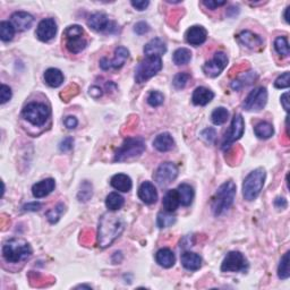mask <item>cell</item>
<instances>
[{"mask_svg": "<svg viewBox=\"0 0 290 290\" xmlns=\"http://www.w3.org/2000/svg\"><path fill=\"white\" fill-rule=\"evenodd\" d=\"M228 117H229L228 110L224 108V107H219V108L213 110V112L211 114V120L215 125L220 126L226 123V121L228 120Z\"/></svg>", "mask_w": 290, "mask_h": 290, "instance_id": "37", "label": "cell"}, {"mask_svg": "<svg viewBox=\"0 0 290 290\" xmlns=\"http://www.w3.org/2000/svg\"><path fill=\"white\" fill-rule=\"evenodd\" d=\"M162 59L161 57L151 56L146 57L139 64L135 71V81L136 83L142 84L153 77L154 75L161 71Z\"/></svg>", "mask_w": 290, "mask_h": 290, "instance_id": "7", "label": "cell"}, {"mask_svg": "<svg viewBox=\"0 0 290 290\" xmlns=\"http://www.w3.org/2000/svg\"><path fill=\"white\" fill-rule=\"evenodd\" d=\"M287 205H288L287 201H286V198H284V197H278L277 200L274 201V207H276L277 209H279V210L286 209V208H287Z\"/></svg>", "mask_w": 290, "mask_h": 290, "instance_id": "54", "label": "cell"}, {"mask_svg": "<svg viewBox=\"0 0 290 290\" xmlns=\"http://www.w3.org/2000/svg\"><path fill=\"white\" fill-rule=\"evenodd\" d=\"M289 10H290V6H288L287 8H286V11H285V20H286V22H287V23H289V18H288Z\"/></svg>", "mask_w": 290, "mask_h": 290, "instance_id": "57", "label": "cell"}, {"mask_svg": "<svg viewBox=\"0 0 290 290\" xmlns=\"http://www.w3.org/2000/svg\"><path fill=\"white\" fill-rule=\"evenodd\" d=\"M110 184H111V186L114 189L119 190V192H123V193L129 192L133 187L131 177L125 174L114 175V176L111 178V181H110Z\"/></svg>", "mask_w": 290, "mask_h": 290, "instance_id": "25", "label": "cell"}, {"mask_svg": "<svg viewBox=\"0 0 290 290\" xmlns=\"http://www.w3.org/2000/svg\"><path fill=\"white\" fill-rule=\"evenodd\" d=\"M278 277L281 280H286L290 277V269H289V252L285 253L284 256L281 257L279 268H278Z\"/></svg>", "mask_w": 290, "mask_h": 290, "instance_id": "39", "label": "cell"}, {"mask_svg": "<svg viewBox=\"0 0 290 290\" xmlns=\"http://www.w3.org/2000/svg\"><path fill=\"white\" fill-rule=\"evenodd\" d=\"M236 190H237V187H236L235 182L232 181L223 182L218 188L212 201V211L215 213V216H221L230 209L232 203H234Z\"/></svg>", "mask_w": 290, "mask_h": 290, "instance_id": "3", "label": "cell"}, {"mask_svg": "<svg viewBox=\"0 0 290 290\" xmlns=\"http://www.w3.org/2000/svg\"><path fill=\"white\" fill-rule=\"evenodd\" d=\"M201 136H202V139H203L205 141V142L212 143L213 141L216 140V136H217L216 129H213V128H207V129H204V131L201 133Z\"/></svg>", "mask_w": 290, "mask_h": 290, "instance_id": "47", "label": "cell"}, {"mask_svg": "<svg viewBox=\"0 0 290 290\" xmlns=\"http://www.w3.org/2000/svg\"><path fill=\"white\" fill-rule=\"evenodd\" d=\"M139 197L145 204H153L158 200V192L151 181H144L139 188Z\"/></svg>", "mask_w": 290, "mask_h": 290, "instance_id": "19", "label": "cell"}, {"mask_svg": "<svg viewBox=\"0 0 290 290\" xmlns=\"http://www.w3.org/2000/svg\"><path fill=\"white\" fill-rule=\"evenodd\" d=\"M72 146H74V139H72V137H66V139H64L59 144V148L62 152L71 151Z\"/></svg>", "mask_w": 290, "mask_h": 290, "instance_id": "48", "label": "cell"}, {"mask_svg": "<svg viewBox=\"0 0 290 290\" xmlns=\"http://www.w3.org/2000/svg\"><path fill=\"white\" fill-rule=\"evenodd\" d=\"M65 212V205L63 203L57 204L55 208L49 210L47 212V219L50 223H57L59 221L60 218H62L63 213Z\"/></svg>", "mask_w": 290, "mask_h": 290, "instance_id": "41", "label": "cell"}, {"mask_svg": "<svg viewBox=\"0 0 290 290\" xmlns=\"http://www.w3.org/2000/svg\"><path fill=\"white\" fill-rule=\"evenodd\" d=\"M190 79V74L188 72H178V74L174 77V87L176 90H182L187 85V83L189 82Z\"/></svg>", "mask_w": 290, "mask_h": 290, "instance_id": "42", "label": "cell"}, {"mask_svg": "<svg viewBox=\"0 0 290 290\" xmlns=\"http://www.w3.org/2000/svg\"><path fill=\"white\" fill-rule=\"evenodd\" d=\"M87 25L97 32L113 33L117 30L116 23L110 21L108 16L102 13H95L91 15L89 20H87Z\"/></svg>", "mask_w": 290, "mask_h": 290, "instance_id": "13", "label": "cell"}, {"mask_svg": "<svg viewBox=\"0 0 290 290\" xmlns=\"http://www.w3.org/2000/svg\"><path fill=\"white\" fill-rule=\"evenodd\" d=\"M124 203V197L119 195L118 193H110L109 195L106 197V207L108 208L110 211H118V210L123 208Z\"/></svg>", "mask_w": 290, "mask_h": 290, "instance_id": "33", "label": "cell"}, {"mask_svg": "<svg viewBox=\"0 0 290 290\" xmlns=\"http://www.w3.org/2000/svg\"><path fill=\"white\" fill-rule=\"evenodd\" d=\"M129 57V51L125 47H118L114 50V57L112 60H109L107 58H102L100 60V67L104 71H109L113 68V70H119L127 62Z\"/></svg>", "mask_w": 290, "mask_h": 290, "instance_id": "14", "label": "cell"}, {"mask_svg": "<svg viewBox=\"0 0 290 290\" xmlns=\"http://www.w3.org/2000/svg\"><path fill=\"white\" fill-rule=\"evenodd\" d=\"M249 269V262L246 257L240 252H230L224 257L222 264H221V271L222 272H245Z\"/></svg>", "mask_w": 290, "mask_h": 290, "instance_id": "8", "label": "cell"}, {"mask_svg": "<svg viewBox=\"0 0 290 290\" xmlns=\"http://www.w3.org/2000/svg\"><path fill=\"white\" fill-rule=\"evenodd\" d=\"M37 39L42 42H49L56 36L57 23L53 18H44L42 20L36 29Z\"/></svg>", "mask_w": 290, "mask_h": 290, "instance_id": "15", "label": "cell"}, {"mask_svg": "<svg viewBox=\"0 0 290 290\" xmlns=\"http://www.w3.org/2000/svg\"><path fill=\"white\" fill-rule=\"evenodd\" d=\"M16 32V29L14 28V25L10 22H1L0 23V37L3 42H8L13 40Z\"/></svg>", "mask_w": 290, "mask_h": 290, "instance_id": "35", "label": "cell"}, {"mask_svg": "<svg viewBox=\"0 0 290 290\" xmlns=\"http://www.w3.org/2000/svg\"><path fill=\"white\" fill-rule=\"evenodd\" d=\"M268 102V91L265 87H257L247 95L243 104V108L247 111H259Z\"/></svg>", "mask_w": 290, "mask_h": 290, "instance_id": "9", "label": "cell"}, {"mask_svg": "<svg viewBox=\"0 0 290 290\" xmlns=\"http://www.w3.org/2000/svg\"><path fill=\"white\" fill-rule=\"evenodd\" d=\"M42 208L41 203L39 202H32V203H28L23 207V210L24 211H39V210Z\"/></svg>", "mask_w": 290, "mask_h": 290, "instance_id": "52", "label": "cell"}, {"mask_svg": "<svg viewBox=\"0 0 290 290\" xmlns=\"http://www.w3.org/2000/svg\"><path fill=\"white\" fill-rule=\"evenodd\" d=\"M176 222V218L173 215H170V212H160L156 218V224L159 228H168L171 227Z\"/></svg>", "mask_w": 290, "mask_h": 290, "instance_id": "40", "label": "cell"}, {"mask_svg": "<svg viewBox=\"0 0 290 290\" xmlns=\"http://www.w3.org/2000/svg\"><path fill=\"white\" fill-rule=\"evenodd\" d=\"M87 41L84 39L83 36H77V37H72V39L66 40V48L67 50L71 53H79L82 52L84 49L86 48Z\"/></svg>", "mask_w": 290, "mask_h": 290, "instance_id": "31", "label": "cell"}, {"mask_svg": "<svg viewBox=\"0 0 290 290\" xmlns=\"http://www.w3.org/2000/svg\"><path fill=\"white\" fill-rule=\"evenodd\" d=\"M274 49L278 52V55H280L281 57H286L289 56V43L288 40L286 36H278L276 41H274Z\"/></svg>", "mask_w": 290, "mask_h": 290, "instance_id": "38", "label": "cell"}, {"mask_svg": "<svg viewBox=\"0 0 290 290\" xmlns=\"http://www.w3.org/2000/svg\"><path fill=\"white\" fill-rule=\"evenodd\" d=\"M257 78V75L255 72H244L243 75H239L238 78H236L234 82H231V89L235 91L242 90L250 84L253 83Z\"/></svg>", "mask_w": 290, "mask_h": 290, "instance_id": "30", "label": "cell"}, {"mask_svg": "<svg viewBox=\"0 0 290 290\" xmlns=\"http://www.w3.org/2000/svg\"><path fill=\"white\" fill-rule=\"evenodd\" d=\"M228 64V57L223 51H218L211 60L204 64L203 72L209 77H217L224 71Z\"/></svg>", "mask_w": 290, "mask_h": 290, "instance_id": "12", "label": "cell"}, {"mask_svg": "<svg viewBox=\"0 0 290 290\" xmlns=\"http://www.w3.org/2000/svg\"><path fill=\"white\" fill-rule=\"evenodd\" d=\"M187 43L190 45H194V47H198V45L203 44L208 39V31L205 30L203 26L201 25H194L192 28L187 30L185 34Z\"/></svg>", "mask_w": 290, "mask_h": 290, "instance_id": "16", "label": "cell"}, {"mask_svg": "<svg viewBox=\"0 0 290 290\" xmlns=\"http://www.w3.org/2000/svg\"><path fill=\"white\" fill-rule=\"evenodd\" d=\"M165 101V97L161 92L159 91H152L147 97V104L151 107H159L163 104Z\"/></svg>", "mask_w": 290, "mask_h": 290, "instance_id": "43", "label": "cell"}, {"mask_svg": "<svg viewBox=\"0 0 290 290\" xmlns=\"http://www.w3.org/2000/svg\"><path fill=\"white\" fill-rule=\"evenodd\" d=\"M254 133L258 139L261 140H268L271 136H273L274 134V129L273 126L270 123H266V121H261L258 123L254 128Z\"/></svg>", "mask_w": 290, "mask_h": 290, "instance_id": "32", "label": "cell"}, {"mask_svg": "<svg viewBox=\"0 0 290 290\" xmlns=\"http://www.w3.org/2000/svg\"><path fill=\"white\" fill-rule=\"evenodd\" d=\"M178 177V168L173 162H163L153 175L155 182L161 187L170 185Z\"/></svg>", "mask_w": 290, "mask_h": 290, "instance_id": "10", "label": "cell"}, {"mask_svg": "<svg viewBox=\"0 0 290 290\" xmlns=\"http://www.w3.org/2000/svg\"><path fill=\"white\" fill-rule=\"evenodd\" d=\"M244 131H245V123H244V118L240 113H236L231 120V125L229 131L224 135V140L222 143V148L227 150L230 145L238 141L243 136Z\"/></svg>", "mask_w": 290, "mask_h": 290, "instance_id": "11", "label": "cell"}, {"mask_svg": "<svg viewBox=\"0 0 290 290\" xmlns=\"http://www.w3.org/2000/svg\"><path fill=\"white\" fill-rule=\"evenodd\" d=\"M181 264L186 270L197 271L202 266V257L193 252H185L181 254Z\"/></svg>", "mask_w": 290, "mask_h": 290, "instance_id": "24", "label": "cell"}, {"mask_svg": "<svg viewBox=\"0 0 290 290\" xmlns=\"http://www.w3.org/2000/svg\"><path fill=\"white\" fill-rule=\"evenodd\" d=\"M290 85V72H286L282 74L281 76H279L276 79V82H274V86L277 87V89H288Z\"/></svg>", "mask_w": 290, "mask_h": 290, "instance_id": "45", "label": "cell"}, {"mask_svg": "<svg viewBox=\"0 0 290 290\" xmlns=\"http://www.w3.org/2000/svg\"><path fill=\"white\" fill-rule=\"evenodd\" d=\"M155 261L159 265H161L162 268L170 269L175 265V262H176V256H175L174 252L171 250L161 249L156 252Z\"/></svg>", "mask_w": 290, "mask_h": 290, "instance_id": "23", "label": "cell"}, {"mask_svg": "<svg viewBox=\"0 0 290 290\" xmlns=\"http://www.w3.org/2000/svg\"><path fill=\"white\" fill-rule=\"evenodd\" d=\"M56 187V181L52 178L43 179L36 184H34L32 187V194L34 197L42 198L48 196Z\"/></svg>", "mask_w": 290, "mask_h": 290, "instance_id": "20", "label": "cell"}, {"mask_svg": "<svg viewBox=\"0 0 290 290\" xmlns=\"http://www.w3.org/2000/svg\"><path fill=\"white\" fill-rule=\"evenodd\" d=\"M215 98V93L204 86H200L193 92L192 101L195 106H207Z\"/></svg>", "mask_w": 290, "mask_h": 290, "instance_id": "22", "label": "cell"}, {"mask_svg": "<svg viewBox=\"0 0 290 290\" xmlns=\"http://www.w3.org/2000/svg\"><path fill=\"white\" fill-rule=\"evenodd\" d=\"M76 288H87V289H91V286H85V285H82V286H77Z\"/></svg>", "mask_w": 290, "mask_h": 290, "instance_id": "58", "label": "cell"}, {"mask_svg": "<svg viewBox=\"0 0 290 290\" xmlns=\"http://www.w3.org/2000/svg\"><path fill=\"white\" fill-rule=\"evenodd\" d=\"M125 223L120 217L113 213H105L100 218L98 230V243L100 249H107L124 231Z\"/></svg>", "mask_w": 290, "mask_h": 290, "instance_id": "1", "label": "cell"}, {"mask_svg": "<svg viewBox=\"0 0 290 290\" xmlns=\"http://www.w3.org/2000/svg\"><path fill=\"white\" fill-rule=\"evenodd\" d=\"M167 52V45L165 42L159 37H155V39H152L150 42H147L144 47V53L146 57L151 56H158L161 57Z\"/></svg>", "mask_w": 290, "mask_h": 290, "instance_id": "21", "label": "cell"}, {"mask_svg": "<svg viewBox=\"0 0 290 290\" xmlns=\"http://www.w3.org/2000/svg\"><path fill=\"white\" fill-rule=\"evenodd\" d=\"M145 151V142L142 137H128L114 153V161L124 162L140 156Z\"/></svg>", "mask_w": 290, "mask_h": 290, "instance_id": "5", "label": "cell"}, {"mask_svg": "<svg viewBox=\"0 0 290 290\" xmlns=\"http://www.w3.org/2000/svg\"><path fill=\"white\" fill-rule=\"evenodd\" d=\"M31 245L23 238H11L3 244L2 256L8 263L24 262L31 257Z\"/></svg>", "mask_w": 290, "mask_h": 290, "instance_id": "2", "label": "cell"}, {"mask_svg": "<svg viewBox=\"0 0 290 290\" xmlns=\"http://www.w3.org/2000/svg\"><path fill=\"white\" fill-rule=\"evenodd\" d=\"M265 181V170L257 168L247 175L243 184V196L246 201H254L261 193Z\"/></svg>", "mask_w": 290, "mask_h": 290, "instance_id": "4", "label": "cell"}, {"mask_svg": "<svg viewBox=\"0 0 290 290\" xmlns=\"http://www.w3.org/2000/svg\"><path fill=\"white\" fill-rule=\"evenodd\" d=\"M65 36L66 39H72V37H77V36H83L84 30L82 26L79 25H71L65 30Z\"/></svg>", "mask_w": 290, "mask_h": 290, "instance_id": "44", "label": "cell"}, {"mask_svg": "<svg viewBox=\"0 0 290 290\" xmlns=\"http://www.w3.org/2000/svg\"><path fill=\"white\" fill-rule=\"evenodd\" d=\"M179 204H181V201H179L177 189L169 190V192L165 195V197H163L162 205H163V209H165L167 212H170V213L175 212L178 209Z\"/></svg>", "mask_w": 290, "mask_h": 290, "instance_id": "27", "label": "cell"}, {"mask_svg": "<svg viewBox=\"0 0 290 290\" xmlns=\"http://www.w3.org/2000/svg\"><path fill=\"white\" fill-rule=\"evenodd\" d=\"M153 146L159 152H168L174 148L175 141L169 133H161L154 139Z\"/></svg>", "mask_w": 290, "mask_h": 290, "instance_id": "26", "label": "cell"}, {"mask_svg": "<svg viewBox=\"0 0 290 290\" xmlns=\"http://www.w3.org/2000/svg\"><path fill=\"white\" fill-rule=\"evenodd\" d=\"M148 31H150V25L145 22H139L137 24L134 26V32L139 36H143V34H146Z\"/></svg>", "mask_w": 290, "mask_h": 290, "instance_id": "49", "label": "cell"}, {"mask_svg": "<svg viewBox=\"0 0 290 290\" xmlns=\"http://www.w3.org/2000/svg\"><path fill=\"white\" fill-rule=\"evenodd\" d=\"M11 99V90L9 86L2 84L1 89H0V104L5 105L6 102H8Z\"/></svg>", "mask_w": 290, "mask_h": 290, "instance_id": "46", "label": "cell"}, {"mask_svg": "<svg viewBox=\"0 0 290 290\" xmlns=\"http://www.w3.org/2000/svg\"><path fill=\"white\" fill-rule=\"evenodd\" d=\"M50 114L51 111L49 107L45 104H41V102H31V104L25 106L22 111L23 118L28 120L30 124L37 126V127L45 125Z\"/></svg>", "mask_w": 290, "mask_h": 290, "instance_id": "6", "label": "cell"}, {"mask_svg": "<svg viewBox=\"0 0 290 290\" xmlns=\"http://www.w3.org/2000/svg\"><path fill=\"white\" fill-rule=\"evenodd\" d=\"M131 3L135 9L142 11L147 8L148 5H150V1H148V0H136V1L135 0H133Z\"/></svg>", "mask_w": 290, "mask_h": 290, "instance_id": "50", "label": "cell"}, {"mask_svg": "<svg viewBox=\"0 0 290 290\" xmlns=\"http://www.w3.org/2000/svg\"><path fill=\"white\" fill-rule=\"evenodd\" d=\"M77 124H78L77 119H76V118L72 117V116H68L66 119H65V126H66L68 129L76 128V126H77Z\"/></svg>", "mask_w": 290, "mask_h": 290, "instance_id": "53", "label": "cell"}, {"mask_svg": "<svg viewBox=\"0 0 290 290\" xmlns=\"http://www.w3.org/2000/svg\"><path fill=\"white\" fill-rule=\"evenodd\" d=\"M11 24L17 31H28L31 29L34 22V17L31 14L25 13V11H16L11 15Z\"/></svg>", "mask_w": 290, "mask_h": 290, "instance_id": "17", "label": "cell"}, {"mask_svg": "<svg viewBox=\"0 0 290 290\" xmlns=\"http://www.w3.org/2000/svg\"><path fill=\"white\" fill-rule=\"evenodd\" d=\"M44 81L50 87H59L64 82V74L57 68H49L44 72Z\"/></svg>", "mask_w": 290, "mask_h": 290, "instance_id": "28", "label": "cell"}, {"mask_svg": "<svg viewBox=\"0 0 290 290\" xmlns=\"http://www.w3.org/2000/svg\"><path fill=\"white\" fill-rule=\"evenodd\" d=\"M237 40L239 43L245 45L249 49H258L263 45V40L262 37L257 36V34L253 33L252 31H243L240 32L237 36Z\"/></svg>", "mask_w": 290, "mask_h": 290, "instance_id": "18", "label": "cell"}, {"mask_svg": "<svg viewBox=\"0 0 290 290\" xmlns=\"http://www.w3.org/2000/svg\"><path fill=\"white\" fill-rule=\"evenodd\" d=\"M93 195V186L91 182H89L87 181H83L81 186H79V190L77 193V200L79 202H83V203H85L89 200H91V197Z\"/></svg>", "mask_w": 290, "mask_h": 290, "instance_id": "36", "label": "cell"}, {"mask_svg": "<svg viewBox=\"0 0 290 290\" xmlns=\"http://www.w3.org/2000/svg\"><path fill=\"white\" fill-rule=\"evenodd\" d=\"M179 201H181V204L184 205V207H189L190 204L193 203L194 200V189L193 187L188 184H181L177 188Z\"/></svg>", "mask_w": 290, "mask_h": 290, "instance_id": "29", "label": "cell"}, {"mask_svg": "<svg viewBox=\"0 0 290 290\" xmlns=\"http://www.w3.org/2000/svg\"><path fill=\"white\" fill-rule=\"evenodd\" d=\"M227 3V1L224 0H221V1H216V0H209V1H203V5L205 7H208L209 9L215 10L217 8H219L221 6H224Z\"/></svg>", "mask_w": 290, "mask_h": 290, "instance_id": "51", "label": "cell"}, {"mask_svg": "<svg viewBox=\"0 0 290 290\" xmlns=\"http://www.w3.org/2000/svg\"><path fill=\"white\" fill-rule=\"evenodd\" d=\"M192 59V52L189 49L187 48H179L174 52L173 60L177 66H181V65H186L190 62Z\"/></svg>", "mask_w": 290, "mask_h": 290, "instance_id": "34", "label": "cell"}, {"mask_svg": "<svg viewBox=\"0 0 290 290\" xmlns=\"http://www.w3.org/2000/svg\"><path fill=\"white\" fill-rule=\"evenodd\" d=\"M281 105L286 111H289V93L286 92L281 95Z\"/></svg>", "mask_w": 290, "mask_h": 290, "instance_id": "56", "label": "cell"}, {"mask_svg": "<svg viewBox=\"0 0 290 290\" xmlns=\"http://www.w3.org/2000/svg\"><path fill=\"white\" fill-rule=\"evenodd\" d=\"M90 95L94 99H98L102 97V90L99 86H92L90 89Z\"/></svg>", "mask_w": 290, "mask_h": 290, "instance_id": "55", "label": "cell"}]
</instances>
